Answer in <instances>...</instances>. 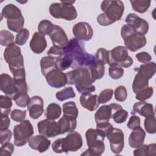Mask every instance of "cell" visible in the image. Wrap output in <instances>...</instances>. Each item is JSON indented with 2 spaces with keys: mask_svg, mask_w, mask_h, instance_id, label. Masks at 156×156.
Wrapping results in <instances>:
<instances>
[{
  "mask_svg": "<svg viewBox=\"0 0 156 156\" xmlns=\"http://www.w3.org/2000/svg\"><path fill=\"white\" fill-rule=\"evenodd\" d=\"M63 50L64 54L71 58L73 61L71 67L73 68L79 67L90 68L96 62L95 56L85 51L84 43L76 38H71Z\"/></svg>",
  "mask_w": 156,
  "mask_h": 156,
  "instance_id": "cell-1",
  "label": "cell"
},
{
  "mask_svg": "<svg viewBox=\"0 0 156 156\" xmlns=\"http://www.w3.org/2000/svg\"><path fill=\"white\" fill-rule=\"evenodd\" d=\"M67 84L74 85L79 93L82 94L91 93L96 90L93 83L89 68L84 67L76 68L72 71L66 73Z\"/></svg>",
  "mask_w": 156,
  "mask_h": 156,
  "instance_id": "cell-2",
  "label": "cell"
},
{
  "mask_svg": "<svg viewBox=\"0 0 156 156\" xmlns=\"http://www.w3.org/2000/svg\"><path fill=\"white\" fill-rule=\"evenodd\" d=\"M88 149L81 155H101L105 151V133L98 129H89L85 133Z\"/></svg>",
  "mask_w": 156,
  "mask_h": 156,
  "instance_id": "cell-3",
  "label": "cell"
},
{
  "mask_svg": "<svg viewBox=\"0 0 156 156\" xmlns=\"http://www.w3.org/2000/svg\"><path fill=\"white\" fill-rule=\"evenodd\" d=\"M74 2L61 1L60 2L52 3L49 7V13L52 17L57 19H64L67 21L75 20L77 16V13L73 5Z\"/></svg>",
  "mask_w": 156,
  "mask_h": 156,
  "instance_id": "cell-4",
  "label": "cell"
},
{
  "mask_svg": "<svg viewBox=\"0 0 156 156\" xmlns=\"http://www.w3.org/2000/svg\"><path fill=\"white\" fill-rule=\"evenodd\" d=\"M3 56L5 61L8 63L9 69L12 73L24 68L21 49L15 43L5 49Z\"/></svg>",
  "mask_w": 156,
  "mask_h": 156,
  "instance_id": "cell-5",
  "label": "cell"
},
{
  "mask_svg": "<svg viewBox=\"0 0 156 156\" xmlns=\"http://www.w3.org/2000/svg\"><path fill=\"white\" fill-rule=\"evenodd\" d=\"M109 66L118 65L121 67L129 68L133 64V59L128 54V49L122 46H118L108 51L107 62Z\"/></svg>",
  "mask_w": 156,
  "mask_h": 156,
  "instance_id": "cell-6",
  "label": "cell"
},
{
  "mask_svg": "<svg viewBox=\"0 0 156 156\" xmlns=\"http://www.w3.org/2000/svg\"><path fill=\"white\" fill-rule=\"evenodd\" d=\"M34 132L33 126L29 120L24 119L19 124L15 125L13 128L15 145L18 147L25 145Z\"/></svg>",
  "mask_w": 156,
  "mask_h": 156,
  "instance_id": "cell-7",
  "label": "cell"
},
{
  "mask_svg": "<svg viewBox=\"0 0 156 156\" xmlns=\"http://www.w3.org/2000/svg\"><path fill=\"white\" fill-rule=\"evenodd\" d=\"M101 9L111 20L115 22L122 16L124 5L123 2L119 0H105L102 2Z\"/></svg>",
  "mask_w": 156,
  "mask_h": 156,
  "instance_id": "cell-8",
  "label": "cell"
},
{
  "mask_svg": "<svg viewBox=\"0 0 156 156\" xmlns=\"http://www.w3.org/2000/svg\"><path fill=\"white\" fill-rule=\"evenodd\" d=\"M83 145L81 135L74 130L69 132L65 138H62L63 152H76Z\"/></svg>",
  "mask_w": 156,
  "mask_h": 156,
  "instance_id": "cell-9",
  "label": "cell"
},
{
  "mask_svg": "<svg viewBox=\"0 0 156 156\" xmlns=\"http://www.w3.org/2000/svg\"><path fill=\"white\" fill-rule=\"evenodd\" d=\"M124 133L118 128H113V130L107 136L110 142V147L112 152L115 154H119L122 151L124 146Z\"/></svg>",
  "mask_w": 156,
  "mask_h": 156,
  "instance_id": "cell-10",
  "label": "cell"
},
{
  "mask_svg": "<svg viewBox=\"0 0 156 156\" xmlns=\"http://www.w3.org/2000/svg\"><path fill=\"white\" fill-rule=\"evenodd\" d=\"M125 21L127 24L132 26L135 32L138 34L144 35L149 30L148 23L135 13H129L126 18Z\"/></svg>",
  "mask_w": 156,
  "mask_h": 156,
  "instance_id": "cell-11",
  "label": "cell"
},
{
  "mask_svg": "<svg viewBox=\"0 0 156 156\" xmlns=\"http://www.w3.org/2000/svg\"><path fill=\"white\" fill-rule=\"evenodd\" d=\"M0 89L12 100L18 94L13 78L5 73H2L0 76Z\"/></svg>",
  "mask_w": 156,
  "mask_h": 156,
  "instance_id": "cell-12",
  "label": "cell"
},
{
  "mask_svg": "<svg viewBox=\"0 0 156 156\" xmlns=\"http://www.w3.org/2000/svg\"><path fill=\"white\" fill-rule=\"evenodd\" d=\"M37 127L39 133L48 138L54 137L59 135L58 124L55 120L48 118L41 120L38 122Z\"/></svg>",
  "mask_w": 156,
  "mask_h": 156,
  "instance_id": "cell-13",
  "label": "cell"
},
{
  "mask_svg": "<svg viewBox=\"0 0 156 156\" xmlns=\"http://www.w3.org/2000/svg\"><path fill=\"white\" fill-rule=\"evenodd\" d=\"M44 77L48 84L55 88L63 87L67 84L66 73H64L57 68L49 71Z\"/></svg>",
  "mask_w": 156,
  "mask_h": 156,
  "instance_id": "cell-14",
  "label": "cell"
},
{
  "mask_svg": "<svg viewBox=\"0 0 156 156\" xmlns=\"http://www.w3.org/2000/svg\"><path fill=\"white\" fill-rule=\"evenodd\" d=\"M73 33L76 39L85 41H89L93 35L92 27L86 22L76 23L73 28Z\"/></svg>",
  "mask_w": 156,
  "mask_h": 156,
  "instance_id": "cell-15",
  "label": "cell"
},
{
  "mask_svg": "<svg viewBox=\"0 0 156 156\" xmlns=\"http://www.w3.org/2000/svg\"><path fill=\"white\" fill-rule=\"evenodd\" d=\"M49 35L53 44L62 49L65 48L69 43L65 32L61 27L57 25L54 24L53 29Z\"/></svg>",
  "mask_w": 156,
  "mask_h": 156,
  "instance_id": "cell-16",
  "label": "cell"
},
{
  "mask_svg": "<svg viewBox=\"0 0 156 156\" xmlns=\"http://www.w3.org/2000/svg\"><path fill=\"white\" fill-rule=\"evenodd\" d=\"M125 47L132 52H136L144 47L147 42L144 35L134 34L124 40Z\"/></svg>",
  "mask_w": 156,
  "mask_h": 156,
  "instance_id": "cell-17",
  "label": "cell"
},
{
  "mask_svg": "<svg viewBox=\"0 0 156 156\" xmlns=\"http://www.w3.org/2000/svg\"><path fill=\"white\" fill-rule=\"evenodd\" d=\"M28 144L31 149L42 153L49 149L51 141L48 139V137L40 134L31 136L28 140Z\"/></svg>",
  "mask_w": 156,
  "mask_h": 156,
  "instance_id": "cell-18",
  "label": "cell"
},
{
  "mask_svg": "<svg viewBox=\"0 0 156 156\" xmlns=\"http://www.w3.org/2000/svg\"><path fill=\"white\" fill-rule=\"evenodd\" d=\"M29 116L34 119H38L43 112V100L38 96H34L30 98V101L27 105Z\"/></svg>",
  "mask_w": 156,
  "mask_h": 156,
  "instance_id": "cell-19",
  "label": "cell"
},
{
  "mask_svg": "<svg viewBox=\"0 0 156 156\" xmlns=\"http://www.w3.org/2000/svg\"><path fill=\"white\" fill-rule=\"evenodd\" d=\"M131 113L132 115L138 113L145 118L155 116V112L153 105L147 103L145 101H140L134 104Z\"/></svg>",
  "mask_w": 156,
  "mask_h": 156,
  "instance_id": "cell-20",
  "label": "cell"
},
{
  "mask_svg": "<svg viewBox=\"0 0 156 156\" xmlns=\"http://www.w3.org/2000/svg\"><path fill=\"white\" fill-rule=\"evenodd\" d=\"M79 101L83 108L91 112L96 110L99 105L98 95L92 94L91 93L81 94Z\"/></svg>",
  "mask_w": 156,
  "mask_h": 156,
  "instance_id": "cell-21",
  "label": "cell"
},
{
  "mask_svg": "<svg viewBox=\"0 0 156 156\" xmlns=\"http://www.w3.org/2000/svg\"><path fill=\"white\" fill-rule=\"evenodd\" d=\"M30 48L35 54H41L47 46V41L44 35L36 32L34 34L30 42Z\"/></svg>",
  "mask_w": 156,
  "mask_h": 156,
  "instance_id": "cell-22",
  "label": "cell"
},
{
  "mask_svg": "<svg viewBox=\"0 0 156 156\" xmlns=\"http://www.w3.org/2000/svg\"><path fill=\"white\" fill-rule=\"evenodd\" d=\"M146 136L144 130L140 126L130 133L129 137V146L132 148H137L143 144Z\"/></svg>",
  "mask_w": 156,
  "mask_h": 156,
  "instance_id": "cell-23",
  "label": "cell"
},
{
  "mask_svg": "<svg viewBox=\"0 0 156 156\" xmlns=\"http://www.w3.org/2000/svg\"><path fill=\"white\" fill-rule=\"evenodd\" d=\"M57 124L58 126L59 135H62L74 131L77 126V120L68 118L63 116V117L58 120Z\"/></svg>",
  "mask_w": 156,
  "mask_h": 156,
  "instance_id": "cell-24",
  "label": "cell"
},
{
  "mask_svg": "<svg viewBox=\"0 0 156 156\" xmlns=\"http://www.w3.org/2000/svg\"><path fill=\"white\" fill-rule=\"evenodd\" d=\"M110 118H112V109L110 105L101 106L94 115L96 124L108 122Z\"/></svg>",
  "mask_w": 156,
  "mask_h": 156,
  "instance_id": "cell-25",
  "label": "cell"
},
{
  "mask_svg": "<svg viewBox=\"0 0 156 156\" xmlns=\"http://www.w3.org/2000/svg\"><path fill=\"white\" fill-rule=\"evenodd\" d=\"M1 16L7 20H13L23 16L20 9L13 4H9L4 7L2 10Z\"/></svg>",
  "mask_w": 156,
  "mask_h": 156,
  "instance_id": "cell-26",
  "label": "cell"
},
{
  "mask_svg": "<svg viewBox=\"0 0 156 156\" xmlns=\"http://www.w3.org/2000/svg\"><path fill=\"white\" fill-rule=\"evenodd\" d=\"M149 80L144 76L137 73L132 83V90L134 93L136 94L141 90L148 87Z\"/></svg>",
  "mask_w": 156,
  "mask_h": 156,
  "instance_id": "cell-27",
  "label": "cell"
},
{
  "mask_svg": "<svg viewBox=\"0 0 156 156\" xmlns=\"http://www.w3.org/2000/svg\"><path fill=\"white\" fill-rule=\"evenodd\" d=\"M63 112L64 116L73 119H76L79 115V110L73 101H69L63 104Z\"/></svg>",
  "mask_w": 156,
  "mask_h": 156,
  "instance_id": "cell-28",
  "label": "cell"
},
{
  "mask_svg": "<svg viewBox=\"0 0 156 156\" xmlns=\"http://www.w3.org/2000/svg\"><path fill=\"white\" fill-rule=\"evenodd\" d=\"M156 154V144L152 143L149 144H143L141 146L136 148L133 151L135 156H147L155 155Z\"/></svg>",
  "mask_w": 156,
  "mask_h": 156,
  "instance_id": "cell-29",
  "label": "cell"
},
{
  "mask_svg": "<svg viewBox=\"0 0 156 156\" xmlns=\"http://www.w3.org/2000/svg\"><path fill=\"white\" fill-rule=\"evenodd\" d=\"M135 70L137 73L144 76L149 79H151L155 73V63L154 62H148L140 65L138 68H136Z\"/></svg>",
  "mask_w": 156,
  "mask_h": 156,
  "instance_id": "cell-30",
  "label": "cell"
},
{
  "mask_svg": "<svg viewBox=\"0 0 156 156\" xmlns=\"http://www.w3.org/2000/svg\"><path fill=\"white\" fill-rule=\"evenodd\" d=\"M62 113L60 106L55 103H51L47 107L45 116L48 119L51 120L57 119Z\"/></svg>",
  "mask_w": 156,
  "mask_h": 156,
  "instance_id": "cell-31",
  "label": "cell"
},
{
  "mask_svg": "<svg viewBox=\"0 0 156 156\" xmlns=\"http://www.w3.org/2000/svg\"><path fill=\"white\" fill-rule=\"evenodd\" d=\"M40 66L41 73L44 76L51 70L57 68L55 66V61L48 56L41 58L40 60Z\"/></svg>",
  "mask_w": 156,
  "mask_h": 156,
  "instance_id": "cell-32",
  "label": "cell"
},
{
  "mask_svg": "<svg viewBox=\"0 0 156 156\" xmlns=\"http://www.w3.org/2000/svg\"><path fill=\"white\" fill-rule=\"evenodd\" d=\"M91 79L94 82L96 80L101 79L105 73V67L104 65L96 62L91 67L89 68Z\"/></svg>",
  "mask_w": 156,
  "mask_h": 156,
  "instance_id": "cell-33",
  "label": "cell"
},
{
  "mask_svg": "<svg viewBox=\"0 0 156 156\" xmlns=\"http://www.w3.org/2000/svg\"><path fill=\"white\" fill-rule=\"evenodd\" d=\"M130 2L132 9L136 12L143 13L149 7L151 1L149 0H130Z\"/></svg>",
  "mask_w": 156,
  "mask_h": 156,
  "instance_id": "cell-34",
  "label": "cell"
},
{
  "mask_svg": "<svg viewBox=\"0 0 156 156\" xmlns=\"http://www.w3.org/2000/svg\"><path fill=\"white\" fill-rule=\"evenodd\" d=\"M12 106V99L7 96H0V107L1 115H9L11 112Z\"/></svg>",
  "mask_w": 156,
  "mask_h": 156,
  "instance_id": "cell-35",
  "label": "cell"
},
{
  "mask_svg": "<svg viewBox=\"0 0 156 156\" xmlns=\"http://www.w3.org/2000/svg\"><path fill=\"white\" fill-rule=\"evenodd\" d=\"M24 24V18L23 16L13 20H7V25L8 28L14 32H19L22 29H23Z\"/></svg>",
  "mask_w": 156,
  "mask_h": 156,
  "instance_id": "cell-36",
  "label": "cell"
},
{
  "mask_svg": "<svg viewBox=\"0 0 156 156\" xmlns=\"http://www.w3.org/2000/svg\"><path fill=\"white\" fill-rule=\"evenodd\" d=\"M55 96L58 101H63L70 98H74L76 96V94L71 87H68L57 92Z\"/></svg>",
  "mask_w": 156,
  "mask_h": 156,
  "instance_id": "cell-37",
  "label": "cell"
},
{
  "mask_svg": "<svg viewBox=\"0 0 156 156\" xmlns=\"http://www.w3.org/2000/svg\"><path fill=\"white\" fill-rule=\"evenodd\" d=\"M14 43V36L8 30H2L0 32V44L3 46H9Z\"/></svg>",
  "mask_w": 156,
  "mask_h": 156,
  "instance_id": "cell-38",
  "label": "cell"
},
{
  "mask_svg": "<svg viewBox=\"0 0 156 156\" xmlns=\"http://www.w3.org/2000/svg\"><path fill=\"white\" fill-rule=\"evenodd\" d=\"M54 27V24L49 20H43L41 21L38 26V32L41 35L45 36L49 35Z\"/></svg>",
  "mask_w": 156,
  "mask_h": 156,
  "instance_id": "cell-39",
  "label": "cell"
},
{
  "mask_svg": "<svg viewBox=\"0 0 156 156\" xmlns=\"http://www.w3.org/2000/svg\"><path fill=\"white\" fill-rule=\"evenodd\" d=\"M73 65V61L71 58L64 54V56L55 61V66L57 69L63 71L66 69L71 67Z\"/></svg>",
  "mask_w": 156,
  "mask_h": 156,
  "instance_id": "cell-40",
  "label": "cell"
},
{
  "mask_svg": "<svg viewBox=\"0 0 156 156\" xmlns=\"http://www.w3.org/2000/svg\"><path fill=\"white\" fill-rule=\"evenodd\" d=\"M47 55L48 57L52 58L55 61L62 58L64 56V52L62 48L53 45L50 48L49 51L47 52Z\"/></svg>",
  "mask_w": 156,
  "mask_h": 156,
  "instance_id": "cell-41",
  "label": "cell"
},
{
  "mask_svg": "<svg viewBox=\"0 0 156 156\" xmlns=\"http://www.w3.org/2000/svg\"><path fill=\"white\" fill-rule=\"evenodd\" d=\"M13 100L18 106L24 108L29 105L30 98L27 93H18Z\"/></svg>",
  "mask_w": 156,
  "mask_h": 156,
  "instance_id": "cell-42",
  "label": "cell"
},
{
  "mask_svg": "<svg viewBox=\"0 0 156 156\" xmlns=\"http://www.w3.org/2000/svg\"><path fill=\"white\" fill-rule=\"evenodd\" d=\"M153 88L152 87H148L135 94V99L140 101H145L153 95Z\"/></svg>",
  "mask_w": 156,
  "mask_h": 156,
  "instance_id": "cell-43",
  "label": "cell"
},
{
  "mask_svg": "<svg viewBox=\"0 0 156 156\" xmlns=\"http://www.w3.org/2000/svg\"><path fill=\"white\" fill-rule=\"evenodd\" d=\"M108 74L112 79L114 80L119 79L123 76L124 69L118 65H111L109 66Z\"/></svg>",
  "mask_w": 156,
  "mask_h": 156,
  "instance_id": "cell-44",
  "label": "cell"
},
{
  "mask_svg": "<svg viewBox=\"0 0 156 156\" xmlns=\"http://www.w3.org/2000/svg\"><path fill=\"white\" fill-rule=\"evenodd\" d=\"M128 117V112L123 109L122 108H121L118 110H117L112 116V118L113 121L118 123L121 124L125 122Z\"/></svg>",
  "mask_w": 156,
  "mask_h": 156,
  "instance_id": "cell-45",
  "label": "cell"
},
{
  "mask_svg": "<svg viewBox=\"0 0 156 156\" xmlns=\"http://www.w3.org/2000/svg\"><path fill=\"white\" fill-rule=\"evenodd\" d=\"M144 126L146 131L150 134H154L156 132V119L155 117L146 118L144 121Z\"/></svg>",
  "mask_w": 156,
  "mask_h": 156,
  "instance_id": "cell-46",
  "label": "cell"
},
{
  "mask_svg": "<svg viewBox=\"0 0 156 156\" xmlns=\"http://www.w3.org/2000/svg\"><path fill=\"white\" fill-rule=\"evenodd\" d=\"M29 37V31L26 28L22 29L16 35L15 43L22 46L24 44Z\"/></svg>",
  "mask_w": 156,
  "mask_h": 156,
  "instance_id": "cell-47",
  "label": "cell"
},
{
  "mask_svg": "<svg viewBox=\"0 0 156 156\" xmlns=\"http://www.w3.org/2000/svg\"><path fill=\"white\" fill-rule=\"evenodd\" d=\"M115 99L119 102L126 101L127 97V91L126 88L123 85L118 86L115 90Z\"/></svg>",
  "mask_w": 156,
  "mask_h": 156,
  "instance_id": "cell-48",
  "label": "cell"
},
{
  "mask_svg": "<svg viewBox=\"0 0 156 156\" xmlns=\"http://www.w3.org/2000/svg\"><path fill=\"white\" fill-rule=\"evenodd\" d=\"M113 90L110 88H107L102 90L98 96V101L99 104H105L108 102L112 98Z\"/></svg>",
  "mask_w": 156,
  "mask_h": 156,
  "instance_id": "cell-49",
  "label": "cell"
},
{
  "mask_svg": "<svg viewBox=\"0 0 156 156\" xmlns=\"http://www.w3.org/2000/svg\"><path fill=\"white\" fill-rule=\"evenodd\" d=\"M107 54H108V51H107L105 48H99L97 50L95 55L96 62L104 65L105 64H107Z\"/></svg>",
  "mask_w": 156,
  "mask_h": 156,
  "instance_id": "cell-50",
  "label": "cell"
},
{
  "mask_svg": "<svg viewBox=\"0 0 156 156\" xmlns=\"http://www.w3.org/2000/svg\"><path fill=\"white\" fill-rule=\"evenodd\" d=\"M26 116V111L14 109L10 113L11 118L16 122H21L24 120Z\"/></svg>",
  "mask_w": 156,
  "mask_h": 156,
  "instance_id": "cell-51",
  "label": "cell"
},
{
  "mask_svg": "<svg viewBox=\"0 0 156 156\" xmlns=\"http://www.w3.org/2000/svg\"><path fill=\"white\" fill-rule=\"evenodd\" d=\"M14 151V146L11 143H6L1 145L0 149L1 156H10L12 154Z\"/></svg>",
  "mask_w": 156,
  "mask_h": 156,
  "instance_id": "cell-52",
  "label": "cell"
},
{
  "mask_svg": "<svg viewBox=\"0 0 156 156\" xmlns=\"http://www.w3.org/2000/svg\"><path fill=\"white\" fill-rule=\"evenodd\" d=\"M136 34L133 27L129 24H124L121 29V35L123 40L127 38L128 37Z\"/></svg>",
  "mask_w": 156,
  "mask_h": 156,
  "instance_id": "cell-53",
  "label": "cell"
},
{
  "mask_svg": "<svg viewBox=\"0 0 156 156\" xmlns=\"http://www.w3.org/2000/svg\"><path fill=\"white\" fill-rule=\"evenodd\" d=\"M12 133L10 130L7 129L0 130V143L1 145L8 143L12 138Z\"/></svg>",
  "mask_w": 156,
  "mask_h": 156,
  "instance_id": "cell-54",
  "label": "cell"
},
{
  "mask_svg": "<svg viewBox=\"0 0 156 156\" xmlns=\"http://www.w3.org/2000/svg\"><path fill=\"white\" fill-rule=\"evenodd\" d=\"M97 22L99 25L102 26H109L115 23L111 20L104 13H102L99 15V16L97 17Z\"/></svg>",
  "mask_w": 156,
  "mask_h": 156,
  "instance_id": "cell-55",
  "label": "cell"
},
{
  "mask_svg": "<svg viewBox=\"0 0 156 156\" xmlns=\"http://www.w3.org/2000/svg\"><path fill=\"white\" fill-rule=\"evenodd\" d=\"M140 118L135 115L132 116L127 122V127L129 129L133 130L140 126Z\"/></svg>",
  "mask_w": 156,
  "mask_h": 156,
  "instance_id": "cell-56",
  "label": "cell"
},
{
  "mask_svg": "<svg viewBox=\"0 0 156 156\" xmlns=\"http://www.w3.org/2000/svg\"><path fill=\"white\" fill-rule=\"evenodd\" d=\"M96 129H98L102 131L105 135V136H107L113 129V126L108 122H105V123H100V124H96Z\"/></svg>",
  "mask_w": 156,
  "mask_h": 156,
  "instance_id": "cell-57",
  "label": "cell"
},
{
  "mask_svg": "<svg viewBox=\"0 0 156 156\" xmlns=\"http://www.w3.org/2000/svg\"><path fill=\"white\" fill-rule=\"evenodd\" d=\"M135 57L137 58L138 62L143 63H148L152 59V57L151 56V55L148 52H144V51L136 54L135 55Z\"/></svg>",
  "mask_w": 156,
  "mask_h": 156,
  "instance_id": "cell-58",
  "label": "cell"
},
{
  "mask_svg": "<svg viewBox=\"0 0 156 156\" xmlns=\"http://www.w3.org/2000/svg\"><path fill=\"white\" fill-rule=\"evenodd\" d=\"M10 124V121L8 115H1V122L0 124V130H4L8 129Z\"/></svg>",
  "mask_w": 156,
  "mask_h": 156,
  "instance_id": "cell-59",
  "label": "cell"
}]
</instances>
